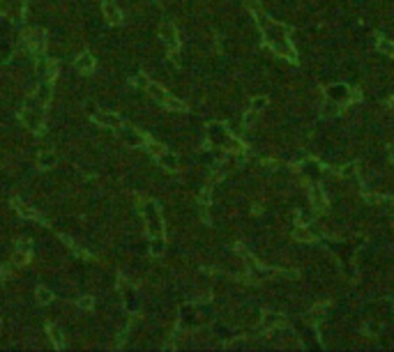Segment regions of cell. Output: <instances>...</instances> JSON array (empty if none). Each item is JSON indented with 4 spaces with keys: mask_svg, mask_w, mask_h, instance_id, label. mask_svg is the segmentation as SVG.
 Returning a JSON list of instances; mask_svg holds the SVG:
<instances>
[{
    "mask_svg": "<svg viewBox=\"0 0 394 352\" xmlns=\"http://www.w3.org/2000/svg\"><path fill=\"white\" fill-rule=\"evenodd\" d=\"M148 94L152 97V99L157 101V104H161L164 109H169V111H187V106L182 104L180 99H175L171 92H166L161 85H157V83H148Z\"/></svg>",
    "mask_w": 394,
    "mask_h": 352,
    "instance_id": "cell-4",
    "label": "cell"
},
{
    "mask_svg": "<svg viewBox=\"0 0 394 352\" xmlns=\"http://www.w3.org/2000/svg\"><path fill=\"white\" fill-rule=\"evenodd\" d=\"M23 42H25V46H28V51H32V53H40V51L44 49V44H46V32L42 28L30 30L28 35L23 37Z\"/></svg>",
    "mask_w": 394,
    "mask_h": 352,
    "instance_id": "cell-6",
    "label": "cell"
},
{
    "mask_svg": "<svg viewBox=\"0 0 394 352\" xmlns=\"http://www.w3.org/2000/svg\"><path fill=\"white\" fill-rule=\"evenodd\" d=\"M35 97H37V101H40L42 106H49L51 97H53V81H51V79H42V83L37 85Z\"/></svg>",
    "mask_w": 394,
    "mask_h": 352,
    "instance_id": "cell-9",
    "label": "cell"
},
{
    "mask_svg": "<svg viewBox=\"0 0 394 352\" xmlns=\"http://www.w3.org/2000/svg\"><path fill=\"white\" fill-rule=\"evenodd\" d=\"M118 131H120V140H122V143H127L129 148H141V145L148 143V136L141 134V131H136V129H129V127H120Z\"/></svg>",
    "mask_w": 394,
    "mask_h": 352,
    "instance_id": "cell-5",
    "label": "cell"
},
{
    "mask_svg": "<svg viewBox=\"0 0 394 352\" xmlns=\"http://www.w3.org/2000/svg\"><path fill=\"white\" fill-rule=\"evenodd\" d=\"M40 74L42 79H55V74H58V62L55 60H42L40 62Z\"/></svg>",
    "mask_w": 394,
    "mask_h": 352,
    "instance_id": "cell-14",
    "label": "cell"
},
{
    "mask_svg": "<svg viewBox=\"0 0 394 352\" xmlns=\"http://www.w3.org/2000/svg\"><path fill=\"white\" fill-rule=\"evenodd\" d=\"M143 219H145V228H148L150 237H164V219L159 214L155 200H148L143 205Z\"/></svg>",
    "mask_w": 394,
    "mask_h": 352,
    "instance_id": "cell-2",
    "label": "cell"
},
{
    "mask_svg": "<svg viewBox=\"0 0 394 352\" xmlns=\"http://www.w3.org/2000/svg\"><path fill=\"white\" fill-rule=\"evenodd\" d=\"M164 249H166L164 237H150V253H152V256H161Z\"/></svg>",
    "mask_w": 394,
    "mask_h": 352,
    "instance_id": "cell-21",
    "label": "cell"
},
{
    "mask_svg": "<svg viewBox=\"0 0 394 352\" xmlns=\"http://www.w3.org/2000/svg\"><path fill=\"white\" fill-rule=\"evenodd\" d=\"M353 173H355V164H348V166L344 168V178H350Z\"/></svg>",
    "mask_w": 394,
    "mask_h": 352,
    "instance_id": "cell-30",
    "label": "cell"
},
{
    "mask_svg": "<svg viewBox=\"0 0 394 352\" xmlns=\"http://www.w3.org/2000/svg\"><path fill=\"white\" fill-rule=\"evenodd\" d=\"M157 159H159V166H161L164 170H171V173H173V170H178V157H175V154L161 152Z\"/></svg>",
    "mask_w": 394,
    "mask_h": 352,
    "instance_id": "cell-16",
    "label": "cell"
},
{
    "mask_svg": "<svg viewBox=\"0 0 394 352\" xmlns=\"http://www.w3.org/2000/svg\"><path fill=\"white\" fill-rule=\"evenodd\" d=\"M74 67L81 72V74H90V72L95 69V58L85 51V53H81L79 58H76V62H74Z\"/></svg>",
    "mask_w": 394,
    "mask_h": 352,
    "instance_id": "cell-12",
    "label": "cell"
},
{
    "mask_svg": "<svg viewBox=\"0 0 394 352\" xmlns=\"http://www.w3.org/2000/svg\"><path fill=\"white\" fill-rule=\"evenodd\" d=\"M265 104H268V99L265 97H258V99L251 101V113H258L260 109H265Z\"/></svg>",
    "mask_w": 394,
    "mask_h": 352,
    "instance_id": "cell-26",
    "label": "cell"
},
{
    "mask_svg": "<svg viewBox=\"0 0 394 352\" xmlns=\"http://www.w3.org/2000/svg\"><path fill=\"white\" fill-rule=\"evenodd\" d=\"M0 10L7 16H16L21 10V0H0Z\"/></svg>",
    "mask_w": 394,
    "mask_h": 352,
    "instance_id": "cell-18",
    "label": "cell"
},
{
    "mask_svg": "<svg viewBox=\"0 0 394 352\" xmlns=\"http://www.w3.org/2000/svg\"><path fill=\"white\" fill-rule=\"evenodd\" d=\"M389 106H392V109H394V99H392V101H389Z\"/></svg>",
    "mask_w": 394,
    "mask_h": 352,
    "instance_id": "cell-32",
    "label": "cell"
},
{
    "mask_svg": "<svg viewBox=\"0 0 394 352\" xmlns=\"http://www.w3.org/2000/svg\"><path fill=\"white\" fill-rule=\"evenodd\" d=\"M79 306L85 308V311H90V308L95 306V302H92V297H81V299H79Z\"/></svg>",
    "mask_w": 394,
    "mask_h": 352,
    "instance_id": "cell-28",
    "label": "cell"
},
{
    "mask_svg": "<svg viewBox=\"0 0 394 352\" xmlns=\"http://www.w3.org/2000/svg\"><path fill=\"white\" fill-rule=\"evenodd\" d=\"M55 164H58V157H55L53 152H49V150L40 152V157H37V168L40 170H49V168H53Z\"/></svg>",
    "mask_w": 394,
    "mask_h": 352,
    "instance_id": "cell-13",
    "label": "cell"
},
{
    "mask_svg": "<svg viewBox=\"0 0 394 352\" xmlns=\"http://www.w3.org/2000/svg\"><path fill=\"white\" fill-rule=\"evenodd\" d=\"M145 145H148V150H150V152H152V154H155V157H159L161 152H166V150H164V145H159V143H152V140H148V143H145Z\"/></svg>",
    "mask_w": 394,
    "mask_h": 352,
    "instance_id": "cell-25",
    "label": "cell"
},
{
    "mask_svg": "<svg viewBox=\"0 0 394 352\" xmlns=\"http://www.w3.org/2000/svg\"><path fill=\"white\" fill-rule=\"evenodd\" d=\"M35 299H37L40 304H51V302H53V290H51L49 286H37Z\"/></svg>",
    "mask_w": 394,
    "mask_h": 352,
    "instance_id": "cell-17",
    "label": "cell"
},
{
    "mask_svg": "<svg viewBox=\"0 0 394 352\" xmlns=\"http://www.w3.org/2000/svg\"><path fill=\"white\" fill-rule=\"evenodd\" d=\"M21 122L25 124V129L35 131V134H40L42 129H44V106H23L19 113Z\"/></svg>",
    "mask_w": 394,
    "mask_h": 352,
    "instance_id": "cell-3",
    "label": "cell"
},
{
    "mask_svg": "<svg viewBox=\"0 0 394 352\" xmlns=\"http://www.w3.org/2000/svg\"><path fill=\"white\" fill-rule=\"evenodd\" d=\"M46 332H49L51 343H53L58 350H62V347H65V336H62V329H60L58 325H49V327H46Z\"/></svg>",
    "mask_w": 394,
    "mask_h": 352,
    "instance_id": "cell-15",
    "label": "cell"
},
{
    "mask_svg": "<svg viewBox=\"0 0 394 352\" xmlns=\"http://www.w3.org/2000/svg\"><path fill=\"white\" fill-rule=\"evenodd\" d=\"M378 49L385 51L387 55H394V44H389L387 40H380V42H378Z\"/></svg>",
    "mask_w": 394,
    "mask_h": 352,
    "instance_id": "cell-27",
    "label": "cell"
},
{
    "mask_svg": "<svg viewBox=\"0 0 394 352\" xmlns=\"http://www.w3.org/2000/svg\"><path fill=\"white\" fill-rule=\"evenodd\" d=\"M92 120H95L97 124H102V127H109V129H113V131H118L120 127H125V124H122V120H120V115L106 113V111H95Z\"/></svg>",
    "mask_w": 394,
    "mask_h": 352,
    "instance_id": "cell-7",
    "label": "cell"
},
{
    "mask_svg": "<svg viewBox=\"0 0 394 352\" xmlns=\"http://www.w3.org/2000/svg\"><path fill=\"white\" fill-rule=\"evenodd\" d=\"M16 249H23V251H30V239H28V237L19 239V242H16Z\"/></svg>",
    "mask_w": 394,
    "mask_h": 352,
    "instance_id": "cell-29",
    "label": "cell"
},
{
    "mask_svg": "<svg viewBox=\"0 0 394 352\" xmlns=\"http://www.w3.org/2000/svg\"><path fill=\"white\" fill-rule=\"evenodd\" d=\"M159 37L164 40V44L171 49L173 60H175V49H178V30H175L171 23H164V25H161V30H159Z\"/></svg>",
    "mask_w": 394,
    "mask_h": 352,
    "instance_id": "cell-8",
    "label": "cell"
},
{
    "mask_svg": "<svg viewBox=\"0 0 394 352\" xmlns=\"http://www.w3.org/2000/svg\"><path fill=\"white\" fill-rule=\"evenodd\" d=\"M102 12H104L106 21H109L111 25H120L122 21H125V14H122L120 7L113 5V3H102Z\"/></svg>",
    "mask_w": 394,
    "mask_h": 352,
    "instance_id": "cell-10",
    "label": "cell"
},
{
    "mask_svg": "<svg viewBox=\"0 0 394 352\" xmlns=\"http://www.w3.org/2000/svg\"><path fill=\"white\" fill-rule=\"evenodd\" d=\"M284 320H281V315H265V320H263V329H270V327H275V325H281Z\"/></svg>",
    "mask_w": 394,
    "mask_h": 352,
    "instance_id": "cell-24",
    "label": "cell"
},
{
    "mask_svg": "<svg viewBox=\"0 0 394 352\" xmlns=\"http://www.w3.org/2000/svg\"><path fill=\"white\" fill-rule=\"evenodd\" d=\"M389 152H392V154H389V157H392V161H394V150H389Z\"/></svg>",
    "mask_w": 394,
    "mask_h": 352,
    "instance_id": "cell-31",
    "label": "cell"
},
{
    "mask_svg": "<svg viewBox=\"0 0 394 352\" xmlns=\"http://www.w3.org/2000/svg\"><path fill=\"white\" fill-rule=\"evenodd\" d=\"M309 196H311V203H314L316 209H323L325 207V194L320 191L318 187H311L309 189Z\"/></svg>",
    "mask_w": 394,
    "mask_h": 352,
    "instance_id": "cell-20",
    "label": "cell"
},
{
    "mask_svg": "<svg viewBox=\"0 0 394 352\" xmlns=\"http://www.w3.org/2000/svg\"><path fill=\"white\" fill-rule=\"evenodd\" d=\"M346 94H348V88H346V85H330L327 88V97L335 101H344Z\"/></svg>",
    "mask_w": 394,
    "mask_h": 352,
    "instance_id": "cell-19",
    "label": "cell"
},
{
    "mask_svg": "<svg viewBox=\"0 0 394 352\" xmlns=\"http://www.w3.org/2000/svg\"><path fill=\"white\" fill-rule=\"evenodd\" d=\"M256 14H258V12H256ZM258 19H260V28L265 30V40H268L270 49H275L277 55H284V58H288L290 62H295L298 55H295V49L290 46V42L286 40L284 28L277 25V23H272V21H268V19H263L260 14H258Z\"/></svg>",
    "mask_w": 394,
    "mask_h": 352,
    "instance_id": "cell-1",
    "label": "cell"
},
{
    "mask_svg": "<svg viewBox=\"0 0 394 352\" xmlns=\"http://www.w3.org/2000/svg\"><path fill=\"white\" fill-rule=\"evenodd\" d=\"M12 205H14V209H16V212H19L23 219H35V221H44V219L40 217V212H37V209H30L28 205L23 203V200L12 198Z\"/></svg>",
    "mask_w": 394,
    "mask_h": 352,
    "instance_id": "cell-11",
    "label": "cell"
},
{
    "mask_svg": "<svg viewBox=\"0 0 394 352\" xmlns=\"http://www.w3.org/2000/svg\"><path fill=\"white\" fill-rule=\"evenodd\" d=\"M28 260H30V251L16 249V253H14V265H28Z\"/></svg>",
    "mask_w": 394,
    "mask_h": 352,
    "instance_id": "cell-23",
    "label": "cell"
},
{
    "mask_svg": "<svg viewBox=\"0 0 394 352\" xmlns=\"http://www.w3.org/2000/svg\"><path fill=\"white\" fill-rule=\"evenodd\" d=\"M295 239H302V242H314L316 235L311 233L307 226H302V228H295Z\"/></svg>",
    "mask_w": 394,
    "mask_h": 352,
    "instance_id": "cell-22",
    "label": "cell"
}]
</instances>
